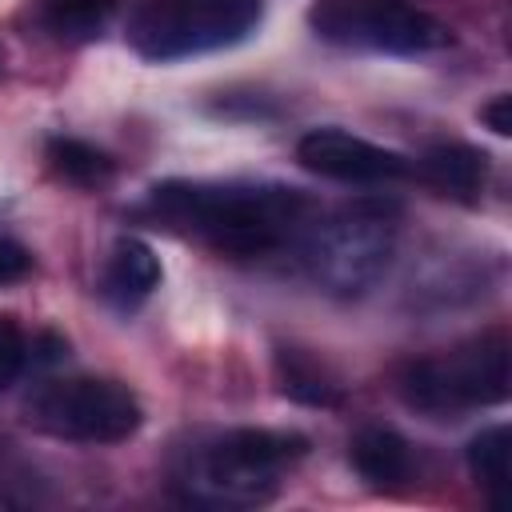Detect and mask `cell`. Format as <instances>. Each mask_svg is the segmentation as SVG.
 Wrapping results in <instances>:
<instances>
[{"label":"cell","mask_w":512,"mask_h":512,"mask_svg":"<svg viewBox=\"0 0 512 512\" xmlns=\"http://www.w3.org/2000/svg\"><path fill=\"white\" fill-rule=\"evenodd\" d=\"M260 24V0H152L128 24L144 60H184L232 48Z\"/></svg>","instance_id":"277c9868"},{"label":"cell","mask_w":512,"mask_h":512,"mask_svg":"<svg viewBox=\"0 0 512 512\" xmlns=\"http://www.w3.org/2000/svg\"><path fill=\"white\" fill-rule=\"evenodd\" d=\"M396 248L392 212L380 204H348L312 224L304 236V268L332 296L368 292Z\"/></svg>","instance_id":"7a4b0ae2"},{"label":"cell","mask_w":512,"mask_h":512,"mask_svg":"<svg viewBox=\"0 0 512 512\" xmlns=\"http://www.w3.org/2000/svg\"><path fill=\"white\" fill-rule=\"evenodd\" d=\"M28 364V340L20 336L16 324H0V392L24 372Z\"/></svg>","instance_id":"2e32d148"},{"label":"cell","mask_w":512,"mask_h":512,"mask_svg":"<svg viewBox=\"0 0 512 512\" xmlns=\"http://www.w3.org/2000/svg\"><path fill=\"white\" fill-rule=\"evenodd\" d=\"M480 120H484L496 136H508V132H512V96H508V92L492 96V100L480 108Z\"/></svg>","instance_id":"ac0fdd59"},{"label":"cell","mask_w":512,"mask_h":512,"mask_svg":"<svg viewBox=\"0 0 512 512\" xmlns=\"http://www.w3.org/2000/svg\"><path fill=\"white\" fill-rule=\"evenodd\" d=\"M304 456V436L272 428H236L196 456V492L216 504H260L276 492L280 472Z\"/></svg>","instance_id":"8992f818"},{"label":"cell","mask_w":512,"mask_h":512,"mask_svg":"<svg viewBox=\"0 0 512 512\" xmlns=\"http://www.w3.org/2000/svg\"><path fill=\"white\" fill-rule=\"evenodd\" d=\"M28 272H32V256H28V248L16 244V240H8V236H0V288L24 280Z\"/></svg>","instance_id":"e0dca14e"},{"label":"cell","mask_w":512,"mask_h":512,"mask_svg":"<svg viewBox=\"0 0 512 512\" xmlns=\"http://www.w3.org/2000/svg\"><path fill=\"white\" fill-rule=\"evenodd\" d=\"M24 412L40 432L60 440H80V444H120L144 420L140 400L124 384L96 380V376L40 384L28 396Z\"/></svg>","instance_id":"52a82bcc"},{"label":"cell","mask_w":512,"mask_h":512,"mask_svg":"<svg viewBox=\"0 0 512 512\" xmlns=\"http://www.w3.org/2000/svg\"><path fill=\"white\" fill-rule=\"evenodd\" d=\"M284 364V392L296 396V400H308V404H332V388L320 380V372L304 368L296 356H280Z\"/></svg>","instance_id":"9a60e30c"},{"label":"cell","mask_w":512,"mask_h":512,"mask_svg":"<svg viewBox=\"0 0 512 512\" xmlns=\"http://www.w3.org/2000/svg\"><path fill=\"white\" fill-rule=\"evenodd\" d=\"M152 208L176 228L204 236L232 256H260L280 248L304 224L308 200L280 184H188L172 180L152 192Z\"/></svg>","instance_id":"6da1fadb"},{"label":"cell","mask_w":512,"mask_h":512,"mask_svg":"<svg viewBox=\"0 0 512 512\" xmlns=\"http://www.w3.org/2000/svg\"><path fill=\"white\" fill-rule=\"evenodd\" d=\"M308 24L328 44L392 56L432 52L452 40L448 24L408 0H312Z\"/></svg>","instance_id":"5b68a950"},{"label":"cell","mask_w":512,"mask_h":512,"mask_svg":"<svg viewBox=\"0 0 512 512\" xmlns=\"http://www.w3.org/2000/svg\"><path fill=\"white\" fill-rule=\"evenodd\" d=\"M48 160H52V168H56L64 180H72V184H96V180H104V176L112 172V160H108L104 152H96L92 144L72 140V136H56V140L48 144Z\"/></svg>","instance_id":"4fadbf2b"},{"label":"cell","mask_w":512,"mask_h":512,"mask_svg":"<svg viewBox=\"0 0 512 512\" xmlns=\"http://www.w3.org/2000/svg\"><path fill=\"white\" fill-rule=\"evenodd\" d=\"M160 284V260L156 252L136 240V236H124L116 240L108 264H104V296L120 308H136L140 300L152 296V288Z\"/></svg>","instance_id":"9c48e42d"},{"label":"cell","mask_w":512,"mask_h":512,"mask_svg":"<svg viewBox=\"0 0 512 512\" xmlns=\"http://www.w3.org/2000/svg\"><path fill=\"white\" fill-rule=\"evenodd\" d=\"M296 160L340 184H388L408 172V160L392 148H380L364 136L340 132V128H312L296 140Z\"/></svg>","instance_id":"ba28073f"},{"label":"cell","mask_w":512,"mask_h":512,"mask_svg":"<svg viewBox=\"0 0 512 512\" xmlns=\"http://www.w3.org/2000/svg\"><path fill=\"white\" fill-rule=\"evenodd\" d=\"M512 368H508V340L500 332L476 336L452 352L412 360L400 372V396L416 412L452 416L480 404H500L508 396Z\"/></svg>","instance_id":"3957f363"},{"label":"cell","mask_w":512,"mask_h":512,"mask_svg":"<svg viewBox=\"0 0 512 512\" xmlns=\"http://www.w3.org/2000/svg\"><path fill=\"white\" fill-rule=\"evenodd\" d=\"M112 12V0H48L44 20L60 36H96Z\"/></svg>","instance_id":"5bb4252c"},{"label":"cell","mask_w":512,"mask_h":512,"mask_svg":"<svg viewBox=\"0 0 512 512\" xmlns=\"http://www.w3.org/2000/svg\"><path fill=\"white\" fill-rule=\"evenodd\" d=\"M420 172H424L428 184H436V188H444L452 196H472L484 184L488 156L468 148V144H436V148L424 152Z\"/></svg>","instance_id":"8fae6325"},{"label":"cell","mask_w":512,"mask_h":512,"mask_svg":"<svg viewBox=\"0 0 512 512\" xmlns=\"http://www.w3.org/2000/svg\"><path fill=\"white\" fill-rule=\"evenodd\" d=\"M468 468H472L476 484L488 492V500L496 508H504L508 484H512V432H508V424H492L468 444Z\"/></svg>","instance_id":"7c38bea8"},{"label":"cell","mask_w":512,"mask_h":512,"mask_svg":"<svg viewBox=\"0 0 512 512\" xmlns=\"http://www.w3.org/2000/svg\"><path fill=\"white\" fill-rule=\"evenodd\" d=\"M348 460L368 484H380V488L404 484L412 476V452L404 436L384 424H364L348 444Z\"/></svg>","instance_id":"30bf717a"}]
</instances>
